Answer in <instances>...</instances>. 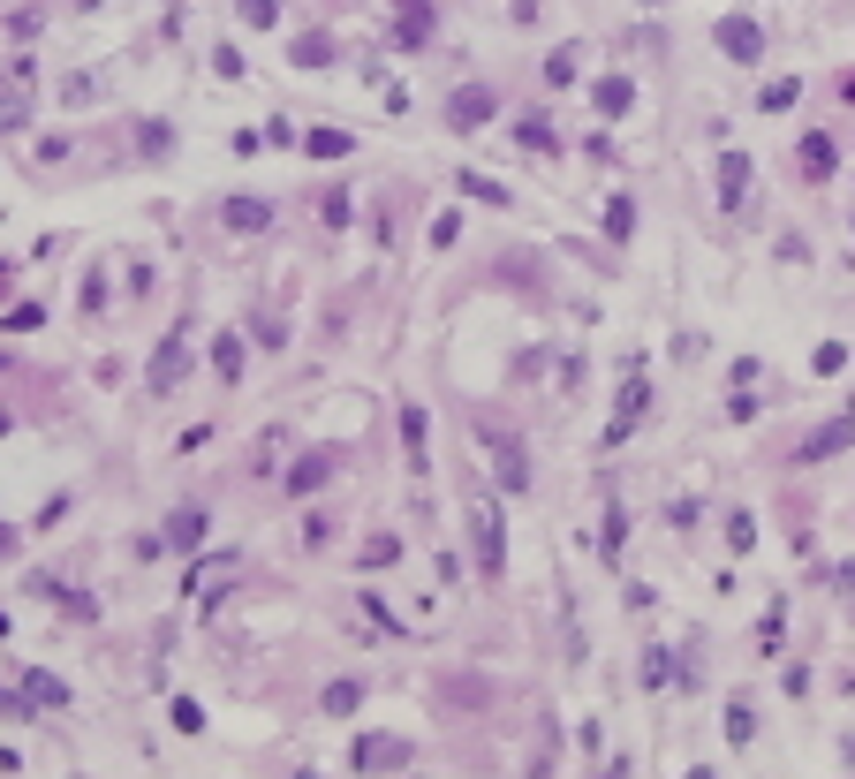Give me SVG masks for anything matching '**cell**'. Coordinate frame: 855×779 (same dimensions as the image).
I'll use <instances>...</instances> for the list:
<instances>
[{
	"label": "cell",
	"instance_id": "cell-12",
	"mask_svg": "<svg viewBox=\"0 0 855 779\" xmlns=\"http://www.w3.org/2000/svg\"><path fill=\"white\" fill-rule=\"evenodd\" d=\"M803 182H826V174H833V166H841V152H833V137H818V129H810V137H803Z\"/></svg>",
	"mask_w": 855,
	"mask_h": 779
},
{
	"label": "cell",
	"instance_id": "cell-18",
	"mask_svg": "<svg viewBox=\"0 0 855 779\" xmlns=\"http://www.w3.org/2000/svg\"><path fill=\"white\" fill-rule=\"evenodd\" d=\"M795 99H803V84H795V76H772V84L757 91V114H788Z\"/></svg>",
	"mask_w": 855,
	"mask_h": 779
},
{
	"label": "cell",
	"instance_id": "cell-8",
	"mask_svg": "<svg viewBox=\"0 0 855 779\" xmlns=\"http://www.w3.org/2000/svg\"><path fill=\"white\" fill-rule=\"evenodd\" d=\"M742 197H749V152H719V205L742 212Z\"/></svg>",
	"mask_w": 855,
	"mask_h": 779
},
{
	"label": "cell",
	"instance_id": "cell-35",
	"mask_svg": "<svg viewBox=\"0 0 855 779\" xmlns=\"http://www.w3.org/2000/svg\"><path fill=\"white\" fill-rule=\"evenodd\" d=\"M689 779H711V772H689Z\"/></svg>",
	"mask_w": 855,
	"mask_h": 779
},
{
	"label": "cell",
	"instance_id": "cell-15",
	"mask_svg": "<svg viewBox=\"0 0 855 779\" xmlns=\"http://www.w3.org/2000/svg\"><path fill=\"white\" fill-rule=\"evenodd\" d=\"M23 696H30L38 712H61V704H69V681H61V673H23Z\"/></svg>",
	"mask_w": 855,
	"mask_h": 779
},
{
	"label": "cell",
	"instance_id": "cell-4",
	"mask_svg": "<svg viewBox=\"0 0 855 779\" xmlns=\"http://www.w3.org/2000/svg\"><path fill=\"white\" fill-rule=\"evenodd\" d=\"M500 114V99H493V84H462L455 99H447V129H485Z\"/></svg>",
	"mask_w": 855,
	"mask_h": 779
},
{
	"label": "cell",
	"instance_id": "cell-7",
	"mask_svg": "<svg viewBox=\"0 0 855 779\" xmlns=\"http://www.w3.org/2000/svg\"><path fill=\"white\" fill-rule=\"evenodd\" d=\"M394 765H409V742L401 734H363L356 742V772H394Z\"/></svg>",
	"mask_w": 855,
	"mask_h": 779
},
{
	"label": "cell",
	"instance_id": "cell-19",
	"mask_svg": "<svg viewBox=\"0 0 855 779\" xmlns=\"http://www.w3.org/2000/svg\"><path fill=\"white\" fill-rule=\"evenodd\" d=\"M515 145H522V152H560V137H553V122H545V114H530V122H522V129H515Z\"/></svg>",
	"mask_w": 855,
	"mask_h": 779
},
{
	"label": "cell",
	"instance_id": "cell-22",
	"mask_svg": "<svg viewBox=\"0 0 855 779\" xmlns=\"http://www.w3.org/2000/svg\"><path fill=\"white\" fill-rule=\"evenodd\" d=\"M749 734H757V712H749V696H734V704H727V742L742 750Z\"/></svg>",
	"mask_w": 855,
	"mask_h": 779
},
{
	"label": "cell",
	"instance_id": "cell-21",
	"mask_svg": "<svg viewBox=\"0 0 855 779\" xmlns=\"http://www.w3.org/2000/svg\"><path fill=\"white\" fill-rule=\"evenodd\" d=\"M137 152H145V159H168V152H174V129H168V122H137Z\"/></svg>",
	"mask_w": 855,
	"mask_h": 779
},
{
	"label": "cell",
	"instance_id": "cell-20",
	"mask_svg": "<svg viewBox=\"0 0 855 779\" xmlns=\"http://www.w3.org/2000/svg\"><path fill=\"white\" fill-rule=\"evenodd\" d=\"M606 235H614V243L636 235V197H606Z\"/></svg>",
	"mask_w": 855,
	"mask_h": 779
},
{
	"label": "cell",
	"instance_id": "cell-2",
	"mask_svg": "<svg viewBox=\"0 0 855 779\" xmlns=\"http://www.w3.org/2000/svg\"><path fill=\"white\" fill-rule=\"evenodd\" d=\"M478 440L493 447V477H500V492H530V455H522V440H508L500 424H478Z\"/></svg>",
	"mask_w": 855,
	"mask_h": 779
},
{
	"label": "cell",
	"instance_id": "cell-30",
	"mask_svg": "<svg viewBox=\"0 0 855 779\" xmlns=\"http://www.w3.org/2000/svg\"><path fill=\"white\" fill-rule=\"evenodd\" d=\"M545 76H553V84H575V46H560V53L545 61Z\"/></svg>",
	"mask_w": 855,
	"mask_h": 779
},
{
	"label": "cell",
	"instance_id": "cell-34",
	"mask_svg": "<svg viewBox=\"0 0 855 779\" xmlns=\"http://www.w3.org/2000/svg\"><path fill=\"white\" fill-rule=\"evenodd\" d=\"M841 91H848V107H855V69H848V76H841Z\"/></svg>",
	"mask_w": 855,
	"mask_h": 779
},
{
	"label": "cell",
	"instance_id": "cell-9",
	"mask_svg": "<svg viewBox=\"0 0 855 779\" xmlns=\"http://www.w3.org/2000/svg\"><path fill=\"white\" fill-rule=\"evenodd\" d=\"M591 107H598L606 122H621V114L636 107V84H629V76H598V84H591Z\"/></svg>",
	"mask_w": 855,
	"mask_h": 779
},
{
	"label": "cell",
	"instance_id": "cell-36",
	"mask_svg": "<svg viewBox=\"0 0 855 779\" xmlns=\"http://www.w3.org/2000/svg\"><path fill=\"white\" fill-rule=\"evenodd\" d=\"M848 757H855V742H848Z\"/></svg>",
	"mask_w": 855,
	"mask_h": 779
},
{
	"label": "cell",
	"instance_id": "cell-33",
	"mask_svg": "<svg viewBox=\"0 0 855 779\" xmlns=\"http://www.w3.org/2000/svg\"><path fill=\"white\" fill-rule=\"evenodd\" d=\"M30 325H46V311H38V304H23V311H8V333H30Z\"/></svg>",
	"mask_w": 855,
	"mask_h": 779
},
{
	"label": "cell",
	"instance_id": "cell-3",
	"mask_svg": "<svg viewBox=\"0 0 855 779\" xmlns=\"http://www.w3.org/2000/svg\"><path fill=\"white\" fill-rule=\"evenodd\" d=\"M273 220H281L273 197H250V189H243V197H220V227H227V235H265Z\"/></svg>",
	"mask_w": 855,
	"mask_h": 779
},
{
	"label": "cell",
	"instance_id": "cell-24",
	"mask_svg": "<svg viewBox=\"0 0 855 779\" xmlns=\"http://www.w3.org/2000/svg\"><path fill=\"white\" fill-rule=\"evenodd\" d=\"M401 447H409V469H424V409H401Z\"/></svg>",
	"mask_w": 855,
	"mask_h": 779
},
{
	"label": "cell",
	"instance_id": "cell-25",
	"mask_svg": "<svg viewBox=\"0 0 855 779\" xmlns=\"http://www.w3.org/2000/svg\"><path fill=\"white\" fill-rule=\"evenodd\" d=\"M462 197H478V205H515V197L493 182V174H462Z\"/></svg>",
	"mask_w": 855,
	"mask_h": 779
},
{
	"label": "cell",
	"instance_id": "cell-28",
	"mask_svg": "<svg viewBox=\"0 0 855 779\" xmlns=\"http://www.w3.org/2000/svg\"><path fill=\"white\" fill-rule=\"evenodd\" d=\"M455 235H462V212H432V250H455Z\"/></svg>",
	"mask_w": 855,
	"mask_h": 779
},
{
	"label": "cell",
	"instance_id": "cell-16",
	"mask_svg": "<svg viewBox=\"0 0 855 779\" xmlns=\"http://www.w3.org/2000/svg\"><path fill=\"white\" fill-rule=\"evenodd\" d=\"M197 537H205V507H174V515H168V545H174V553H189Z\"/></svg>",
	"mask_w": 855,
	"mask_h": 779
},
{
	"label": "cell",
	"instance_id": "cell-10",
	"mask_svg": "<svg viewBox=\"0 0 855 779\" xmlns=\"http://www.w3.org/2000/svg\"><path fill=\"white\" fill-rule=\"evenodd\" d=\"M334 462H342V455H334V447H319V455H303V462L288 469V492H296V499H303V492H319V484H326V477H334Z\"/></svg>",
	"mask_w": 855,
	"mask_h": 779
},
{
	"label": "cell",
	"instance_id": "cell-26",
	"mask_svg": "<svg viewBox=\"0 0 855 779\" xmlns=\"http://www.w3.org/2000/svg\"><path fill=\"white\" fill-rule=\"evenodd\" d=\"M356 704H363V681H334V689H326V712H334V719H348Z\"/></svg>",
	"mask_w": 855,
	"mask_h": 779
},
{
	"label": "cell",
	"instance_id": "cell-5",
	"mask_svg": "<svg viewBox=\"0 0 855 779\" xmlns=\"http://www.w3.org/2000/svg\"><path fill=\"white\" fill-rule=\"evenodd\" d=\"M432 30H439V8L432 0H394V46H432Z\"/></svg>",
	"mask_w": 855,
	"mask_h": 779
},
{
	"label": "cell",
	"instance_id": "cell-1",
	"mask_svg": "<svg viewBox=\"0 0 855 779\" xmlns=\"http://www.w3.org/2000/svg\"><path fill=\"white\" fill-rule=\"evenodd\" d=\"M462 522H470V545H478V583H500V576H508V530H500L493 492H470Z\"/></svg>",
	"mask_w": 855,
	"mask_h": 779
},
{
	"label": "cell",
	"instance_id": "cell-13",
	"mask_svg": "<svg viewBox=\"0 0 855 779\" xmlns=\"http://www.w3.org/2000/svg\"><path fill=\"white\" fill-rule=\"evenodd\" d=\"M288 61H296V69H326V61H334V38H326V30H303V38H288Z\"/></svg>",
	"mask_w": 855,
	"mask_h": 779
},
{
	"label": "cell",
	"instance_id": "cell-17",
	"mask_svg": "<svg viewBox=\"0 0 855 779\" xmlns=\"http://www.w3.org/2000/svg\"><path fill=\"white\" fill-rule=\"evenodd\" d=\"M303 152L311 159H348L356 152V137H348V129H303Z\"/></svg>",
	"mask_w": 855,
	"mask_h": 779
},
{
	"label": "cell",
	"instance_id": "cell-6",
	"mask_svg": "<svg viewBox=\"0 0 855 779\" xmlns=\"http://www.w3.org/2000/svg\"><path fill=\"white\" fill-rule=\"evenodd\" d=\"M711 38H719V53H727V61H757V53H765L757 15H719V30H711Z\"/></svg>",
	"mask_w": 855,
	"mask_h": 779
},
{
	"label": "cell",
	"instance_id": "cell-27",
	"mask_svg": "<svg viewBox=\"0 0 855 779\" xmlns=\"http://www.w3.org/2000/svg\"><path fill=\"white\" fill-rule=\"evenodd\" d=\"M250 333H258V348H288V325H281L273 311H258V318H250Z\"/></svg>",
	"mask_w": 855,
	"mask_h": 779
},
{
	"label": "cell",
	"instance_id": "cell-23",
	"mask_svg": "<svg viewBox=\"0 0 855 779\" xmlns=\"http://www.w3.org/2000/svg\"><path fill=\"white\" fill-rule=\"evenodd\" d=\"M235 15H243L250 30H281V0H235Z\"/></svg>",
	"mask_w": 855,
	"mask_h": 779
},
{
	"label": "cell",
	"instance_id": "cell-29",
	"mask_svg": "<svg viewBox=\"0 0 855 779\" xmlns=\"http://www.w3.org/2000/svg\"><path fill=\"white\" fill-rule=\"evenodd\" d=\"M394 553H401V537H386V530H379V537H371V545H363V568H386V560H394Z\"/></svg>",
	"mask_w": 855,
	"mask_h": 779
},
{
	"label": "cell",
	"instance_id": "cell-14",
	"mask_svg": "<svg viewBox=\"0 0 855 779\" xmlns=\"http://www.w3.org/2000/svg\"><path fill=\"white\" fill-rule=\"evenodd\" d=\"M212 371H220L227 386L243 379V333H235V325H227V333H212Z\"/></svg>",
	"mask_w": 855,
	"mask_h": 779
},
{
	"label": "cell",
	"instance_id": "cell-31",
	"mask_svg": "<svg viewBox=\"0 0 855 779\" xmlns=\"http://www.w3.org/2000/svg\"><path fill=\"white\" fill-rule=\"evenodd\" d=\"M727 545H734V553L757 545V522H749V515H727Z\"/></svg>",
	"mask_w": 855,
	"mask_h": 779
},
{
	"label": "cell",
	"instance_id": "cell-11",
	"mask_svg": "<svg viewBox=\"0 0 855 779\" xmlns=\"http://www.w3.org/2000/svg\"><path fill=\"white\" fill-rule=\"evenodd\" d=\"M855 440V417H841V424H826V432H810V440H803V455H795V462H826V455H841V447H848Z\"/></svg>",
	"mask_w": 855,
	"mask_h": 779
},
{
	"label": "cell",
	"instance_id": "cell-32",
	"mask_svg": "<svg viewBox=\"0 0 855 779\" xmlns=\"http://www.w3.org/2000/svg\"><path fill=\"white\" fill-rule=\"evenodd\" d=\"M30 712H38L30 696H15V689H0V719H30Z\"/></svg>",
	"mask_w": 855,
	"mask_h": 779
}]
</instances>
